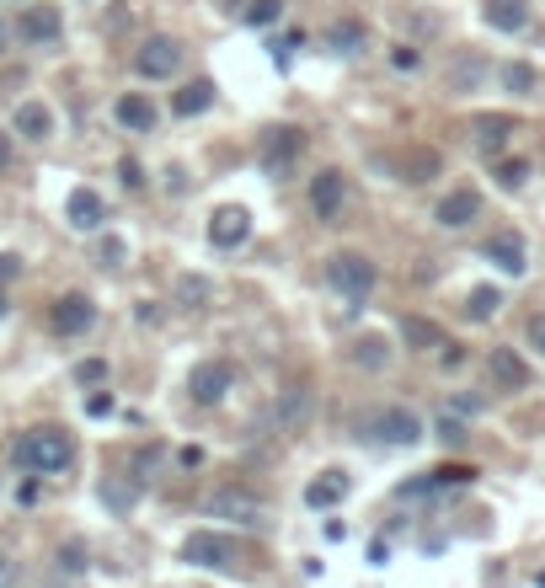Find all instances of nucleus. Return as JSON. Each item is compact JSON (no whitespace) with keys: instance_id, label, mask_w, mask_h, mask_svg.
I'll return each mask as SVG.
<instances>
[{"instance_id":"nucleus-1","label":"nucleus","mask_w":545,"mask_h":588,"mask_svg":"<svg viewBox=\"0 0 545 588\" xmlns=\"http://www.w3.org/2000/svg\"><path fill=\"white\" fill-rule=\"evenodd\" d=\"M11 460L27 471V476H59V471H70L75 466V439L59 423L49 428H27L11 439Z\"/></svg>"},{"instance_id":"nucleus-2","label":"nucleus","mask_w":545,"mask_h":588,"mask_svg":"<svg viewBox=\"0 0 545 588\" xmlns=\"http://www.w3.org/2000/svg\"><path fill=\"white\" fill-rule=\"evenodd\" d=\"M326 284L348 300V311H364V300L380 284V268H375V257H364V252H337V257H326Z\"/></svg>"},{"instance_id":"nucleus-3","label":"nucleus","mask_w":545,"mask_h":588,"mask_svg":"<svg viewBox=\"0 0 545 588\" xmlns=\"http://www.w3.org/2000/svg\"><path fill=\"white\" fill-rule=\"evenodd\" d=\"M300 156H305V129H294V123H273V129H262V139H257V166L273 182H284L294 166H300Z\"/></svg>"},{"instance_id":"nucleus-4","label":"nucleus","mask_w":545,"mask_h":588,"mask_svg":"<svg viewBox=\"0 0 545 588\" xmlns=\"http://www.w3.org/2000/svg\"><path fill=\"white\" fill-rule=\"evenodd\" d=\"M246 551L236 535H214V530H198L182 540V562H193V567H214V572H230V567H241L246 562Z\"/></svg>"},{"instance_id":"nucleus-5","label":"nucleus","mask_w":545,"mask_h":588,"mask_svg":"<svg viewBox=\"0 0 545 588\" xmlns=\"http://www.w3.org/2000/svg\"><path fill=\"white\" fill-rule=\"evenodd\" d=\"M177 70H182V43L177 38L155 33V38H145L134 49V75L139 81H171Z\"/></svg>"},{"instance_id":"nucleus-6","label":"nucleus","mask_w":545,"mask_h":588,"mask_svg":"<svg viewBox=\"0 0 545 588\" xmlns=\"http://www.w3.org/2000/svg\"><path fill=\"white\" fill-rule=\"evenodd\" d=\"M97 327V300L91 294H59L49 305V332L54 337H86Z\"/></svg>"},{"instance_id":"nucleus-7","label":"nucleus","mask_w":545,"mask_h":588,"mask_svg":"<svg viewBox=\"0 0 545 588\" xmlns=\"http://www.w3.org/2000/svg\"><path fill=\"white\" fill-rule=\"evenodd\" d=\"M209 519H230V524H262L268 519V503L257 492H241V487H214L209 492Z\"/></svg>"},{"instance_id":"nucleus-8","label":"nucleus","mask_w":545,"mask_h":588,"mask_svg":"<svg viewBox=\"0 0 545 588\" xmlns=\"http://www.w3.org/2000/svg\"><path fill=\"white\" fill-rule=\"evenodd\" d=\"M59 33H65V17H59V6H49V0H33V6H22L17 38L27 43V49H49V43H59Z\"/></svg>"},{"instance_id":"nucleus-9","label":"nucleus","mask_w":545,"mask_h":588,"mask_svg":"<svg viewBox=\"0 0 545 588\" xmlns=\"http://www.w3.org/2000/svg\"><path fill=\"white\" fill-rule=\"evenodd\" d=\"M230 385H236V369H230L225 359H204L188 375V396L198 401V407H220V401L230 396Z\"/></svg>"},{"instance_id":"nucleus-10","label":"nucleus","mask_w":545,"mask_h":588,"mask_svg":"<svg viewBox=\"0 0 545 588\" xmlns=\"http://www.w3.org/2000/svg\"><path fill=\"white\" fill-rule=\"evenodd\" d=\"M342 204H348V177L337 172V166H321L316 177H310V209H316L321 225L342 220Z\"/></svg>"},{"instance_id":"nucleus-11","label":"nucleus","mask_w":545,"mask_h":588,"mask_svg":"<svg viewBox=\"0 0 545 588\" xmlns=\"http://www.w3.org/2000/svg\"><path fill=\"white\" fill-rule=\"evenodd\" d=\"M369 428H375V439L396 444V450H412V444L428 433V428H423V417H417L412 407H380V412H375V423H369Z\"/></svg>"},{"instance_id":"nucleus-12","label":"nucleus","mask_w":545,"mask_h":588,"mask_svg":"<svg viewBox=\"0 0 545 588\" xmlns=\"http://www.w3.org/2000/svg\"><path fill=\"white\" fill-rule=\"evenodd\" d=\"M487 375L497 391H529V380H535V369L524 364L519 348H492L487 353Z\"/></svg>"},{"instance_id":"nucleus-13","label":"nucleus","mask_w":545,"mask_h":588,"mask_svg":"<svg viewBox=\"0 0 545 588\" xmlns=\"http://www.w3.org/2000/svg\"><path fill=\"white\" fill-rule=\"evenodd\" d=\"M310 407H316V396H310V385H284L273 401V423L278 433H300L310 423Z\"/></svg>"},{"instance_id":"nucleus-14","label":"nucleus","mask_w":545,"mask_h":588,"mask_svg":"<svg viewBox=\"0 0 545 588\" xmlns=\"http://www.w3.org/2000/svg\"><path fill=\"white\" fill-rule=\"evenodd\" d=\"M246 236H252V214H246L241 204L214 209V220H209V246H220V252H236Z\"/></svg>"},{"instance_id":"nucleus-15","label":"nucleus","mask_w":545,"mask_h":588,"mask_svg":"<svg viewBox=\"0 0 545 588\" xmlns=\"http://www.w3.org/2000/svg\"><path fill=\"white\" fill-rule=\"evenodd\" d=\"M481 214V193L476 188H449L439 204H433V220H439L444 230H465Z\"/></svg>"},{"instance_id":"nucleus-16","label":"nucleus","mask_w":545,"mask_h":588,"mask_svg":"<svg viewBox=\"0 0 545 588\" xmlns=\"http://www.w3.org/2000/svg\"><path fill=\"white\" fill-rule=\"evenodd\" d=\"M513 134H519V118H513V113H476L471 118V139L487 150V156H497Z\"/></svg>"},{"instance_id":"nucleus-17","label":"nucleus","mask_w":545,"mask_h":588,"mask_svg":"<svg viewBox=\"0 0 545 588\" xmlns=\"http://www.w3.org/2000/svg\"><path fill=\"white\" fill-rule=\"evenodd\" d=\"M113 118H118L129 134H150V129H155V118H161V113H155V102L145 97V91H123V97L113 102Z\"/></svg>"},{"instance_id":"nucleus-18","label":"nucleus","mask_w":545,"mask_h":588,"mask_svg":"<svg viewBox=\"0 0 545 588\" xmlns=\"http://www.w3.org/2000/svg\"><path fill=\"white\" fill-rule=\"evenodd\" d=\"M481 252H487V262H497V268L503 273H513L519 278L524 268H529V257H524V236H513V230H497V236L481 246Z\"/></svg>"},{"instance_id":"nucleus-19","label":"nucleus","mask_w":545,"mask_h":588,"mask_svg":"<svg viewBox=\"0 0 545 588\" xmlns=\"http://www.w3.org/2000/svg\"><path fill=\"white\" fill-rule=\"evenodd\" d=\"M326 49L342 54V59L369 54V27L358 22V17H342V22H332V33H326Z\"/></svg>"},{"instance_id":"nucleus-20","label":"nucleus","mask_w":545,"mask_h":588,"mask_svg":"<svg viewBox=\"0 0 545 588\" xmlns=\"http://www.w3.org/2000/svg\"><path fill=\"white\" fill-rule=\"evenodd\" d=\"M171 305H177V311H204V305H214V284L204 273H177V284H171Z\"/></svg>"},{"instance_id":"nucleus-21","label":"nucleus","mask_w":545,"mask_h":588,"mask_svg":"<svg viewBox=\"0 0 545 588\" xmlns=\"http://www.w3.org/2000/svg\"><path fill=\"white\" fill-rule=\"evenodd\" d=\"M481 17H487L492 33H524L529 0H487V6H481Z\"/></svg>"},{"instance_id":"nucleus-22","label":"nucleus","mask_w":545,"mask_h":588,"mask_svg":"<svg viewBox=\"0 0 545 588\" xmlns=\"http://www.w3.org/2000/svg\"><path fill=\"white\" fill-rule=\"evenodd\" d=\"M11 129H17L22 139H38V145H43V139L54 134V107L49 102H22L17 118H11Z\"/></svg>"},{"instance_id":"nucleus-23","label":"nucleus","mask_w":545,"mask_h":588,"mask_svg":"<svg viewBox=\"0 0 545 588\" xmlns=\"http://www.w3.org/2000/svg\"><path fill=\"white\" fill-rule=\"evenodd\" d=\"M401 343H407L412 353H433V348H444L449 337H444L439 321H428V316H407V321H401Z\"/></svg>"},{"instance_id":"nucleus-24","label":"nucleus","mask_w":545,"mask_h":588,"mask_svg":"<svg viewBox=\"0 0 545 588\" xmlns=\"http://www.w3.org/2000/svg\"><path fill=\"white\" fill-rule=\"evenodd\" d=\"M107 220V204H102V193H91V188H75L70 193V225L75 230H102Z\"/></svg>"},{"instance_id":"nucleus-25","label":"nucleus","mask_w":545,"mask_h":588,"mask_svg":"<svg viewBox=\"0 0 545 588\" xmlns=\"http://www.w3.org/2000/svg\"><path fill=\"white\" fill-rule=\"evenodd\" d=\"M214 107V81H188L182 91H171V113L177 118H198Z\"/></svg>"},{"instance_id":"nucleus-26","label":"nucleus","mask_w":545,"mask_h":588,"mask_svg":"<svg viewBox=\"0 0 545 588\" xmlns=\"http://www.w3.org/2000/svg\"><path fill=\"white\" fill-rule=\"evenodd\" d=\"M342 498H348V476H342V471H321L316 482L305 487V503H310V508H332V503H342Z\"/></svg>"},{"instance_id":"nucleus-27","label":"nucleus","mask_w":545,"mask_h":588,"mask_svg":"<svg viewBox=\"0 0 545 588\" xmlns=\"http://www.w3.org/2000/svg\"><path fill=\"white\" fill-rule=\"evenodd\" d=\"M439 166H444L439 150L417 145V150H407V156H401V182H428V177H439Z\"/></svg>"},{"instance_id":"nucleus-28","label":"nucleus","mask_w":545,"mask_h":588,"mask_svg":"<svg viewBox=\"0 0 545 588\" xmlns=\"http://www.w3.org/2000/svg\"><path fill=\"white\" fill-rule=\"evenodd\" d=\"M391 343H385V337H358V343L348 348V359L358 364V369H385V364H391Z\"/></svg>"},{"instance_id":"nucleus-29","label":"nucleus","mask_w":545,"mask_h":588,"mask_svg":"<svg viewBox=\"0 0 545 588\" xmlns=\"http://www.w3.org/2000/svg\"><path fill=\"white\" fill-rule=\"evenodd\" d=\"M497 311H503V294H497L492 284H481V289L465 294V316H471V321H492Z\"/></svg>"},{"instance_id":"nucleus-30","label":"nucleus","mask_w":545,"mask_h":588,"mask_svg":"<svg viewBox=\"0 0 545 588\" xmlns=\"http://www.w3.org/2000/svg\"><path fill=\"white\" fill-rule=\"evenodd\" d=\"M278 17H284V0H246V11H241L246 27H273Z\"/></svg>"},{"instance_id":"nucleus-31","label":"nucleus","mask_w":545,"mask_h":588,"mask_svg":"<svg viewBox=\"0 0 545 588\" xmlns=\"http://www.w3.org/2000/svg\"><path fill=\"white\" fill-rule=\"evenodd\" d=\"M492 177L513 193V188H524V182H529V161H524V156H508V161H497V166H492Z\"/></svg>"},{"instance_id":"nucleus-32","label":"nucleus","mask_w":545,"mask_h":588,"mask_svg":"<svg viewBox=\"0 0 545 588\" xmlns=\"http://www.w3.org/2000/svg\"><path fill=\"white\" fill-rule=\"evenodd\" d=\"M503 86L513 91V97H529V91H535V65H503Z\"/></svg>"},{"instance_id":"nucleus-33","label":"nucleus","mask_w":545,"mask_h":588,"mask_svg":"<svg viewBox=\"0 0 545 588\" xmlns=\"http://www.w3.org/2000/svg\"><path fill=\"white\" fill-rule=\"evenodd\" d=\"M161 466H166V450H161V444H145V450L134 455V476H139V482H155V471H161Z\"/></svg>"},{"instance_id":"nucleus-34","label":"nucleus","mask_w":545,"mask_h":588,"mask_svg":"<svg viewBox=\"0 0 545 588\" xmlns=\"http://www.w3.org/2000/svg\"><path fill=\"white\" fill-rule=\"evenodd\" d=\"M465 482H476L471 466H439V471H428V487H465Z\"/></svg>"},{"instance_id":"nucleus-35","label":"nucleus","mask_w":545,"mask_h":588,"mask_svg":"<svg viewBox=\"0 0 545 588\" xmlns=\"http://www.w3.org/2000/svg\"><path fill=\"white\" fill-rule=\"evenodd\" d=\"M86 562H91V551L81 546V540H65V546H59V567L65 572H86Z\"/></svg>"},{"instance_id":"nucleus-36","label":"nucleus","mask_w":545,"mask_h":588,"mask_svg":"<svg viewBox=\"0 0 545 588\" xmlns=\"http://www.w3.org/2000/svg\"><path fill=\"white\" fill-rule=\"evenodd\" d=\"M118 182H123L129 193H145V166H139L134 156H123V161H118Z\"/></svg>"},{"instance_id":"nucleus-37","label":"nucleus","mask_w":545,"mask_h":588,"mask_svg":"<svg viewBox=\"0 0 545 588\" xmlns=\"http://www.w3.org/2000/svg\"><path fill=\"white\" fill-rule=\"evenodd\" d=\"M75 380H81V385H102L107 380V364L102 359H81V364H75Z\"/></svg>"},{"instance_id":"nucleus-38","label":"nucleus","mask_w":545,"mask_h":588,"mask_svg":"<svg viewBox=\"0 0 545 588\" xmlns=\"http://www.w3.org/2000/svg\"><path fill=\"white\" fill-rule=\"evenodd\" d=\"M391 65H396V70H417V65H423V54H417L412 43H396V49H391Z\"/></svg>"},{"instance_id":"nucleus-39","label":"nucleus","mask_w":545,"mask_h":588,"mask_svg":"<svg viewBox=\"0 0 545 588\" xmlns=\"http://www.w3.org/2000/svg\"><path fill=\"white\" fill-rule=\"evenodd\" d=\"M439 439H444V444H465V423L444 412V417H439Z\"/></svg>"},{"instance_id":"nucleus-40","label":"nucleus","mask_w":545,"mask_h":588,"mask_svg":"<svg viewBox=\"0 0 545 588\" xmlns=\"http://www.w3.org/2000/svg\"><path fill=\"white\" fill-rule=\"evenodd\" d=\"M22 583V562L17 556H0V588H17Z\"/></svg>"},{"instance_id":"nucleus-41","label":"nucleus","mask_w":545,"mask_h":588,"mask_svg":"<svg viewBox=\"0 0 545 588\" xmlns=\"http://www.w3.org/2000/svg\"><path fill=\"white\" fill-rule=\"evenodd\" d=\"M524 337H529V348H540V353H545V311H535V316H529Z\"/></svg>"},{"instance_id":"nucleus-42","label":"nucleus","mask_w":545,"mask_h":588,"mask_svg":"<svg viewBox=\"0 0 545 588\" xmlns=\"http://www.w3.org/2000/svg\"><path fill=\"white\" fill-rule=\"evenodd\" d=\"M107 412H113V396H107V391H91V396H86V417H107Z\"/></svg>"},{"instance_id":"nucleus-43","label":"nucleus","mask_w":545,"mask_h":588,"mask_svg":"<svg viewBox=\"0 0 545 588\" xmlns=\"http://www.w3.org/2000/svg\"><path fill=\"white\" fill-rule=\"evenodd\" d=\"M17 273H22V257L17 252H0V284H11Z\"/></svg>"},{"instance_id":"nucleus-44","label":"nucleus","mask_w":545,"mask_h":588,"mask_svg":"<svg viewBox=\"0 0 545 588\" xmlns=\"http://www.w3.org/2000/svg\"><path fill=\"white\" fill-rule=\"evenodd\" d=\"M439 364H444V369H460V364H465V348H460V343H444V348H439Z\"/></svg>"},{"instance_id":"nucleus-45","label":"nucleus","mask_w":545,"mask_h":588,"mask_svg":"<svg viewBox=\"0 0 545 588\" xmlns=\"http://www.w3.org/2000/svg\"><path fill=\"white\" fill-rule=\"evenodd\" d=\"M102 262H107V268H118V262H123V241H118V236L102 241Z\"/></svg>"},{"instance_id":"nucleus-46","label":"nucleus","mask_w":545,"mask_h":588,"mask_svg":"<svg viewBox=\"0 0 545 588\" xmlns=\"http://www.w3.org/2000/svg\"><path fill=\"white\" fill-rule=\"evenodd\" d=\"M17 498H22V503H38V476H27V482L17 487Z\"/></svg>"},{"instance_id":"nucleus-47","label":"nucleus","mask_w":545,"mask_h":588,"mask_svg":"<svg viewBox=\"0 0 545 588\" xmlns=\"http://www.w3.org/2000/svg\"><path fill=\"white\" fill-rule=\"evenodd\" d=\"M6 49H11V22L0 17V54H6Z\"/></svg>"},{"instance_id":"nucleus-48","label":"nucleus","mask_w":545,"mask_h":588,"mask_svg":"<svg viewBox=\"0 0 545 588\" xmlns=\"http://www.w3.org/2000/svg\"><path fill=\"white\" fill-rule=\"evenodd\" d=\"M0 166H11V139L0 134Z\"/></svg>"},{"instance_id":"nucleus-49","label":"nucleus","mask_w":545,"mask_h":588,"mask_svg":"<svg viewBox=\"0 0 545 588\" xmlns=\"http://www.w3.org/2000/svg\"><path fill=\"white\" fill-rule=\"evenodd\" d=\"M6 311H11V305H6V294H0V316H6Z\"/></svg>"}]
</instances>
